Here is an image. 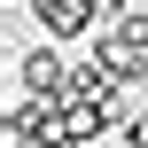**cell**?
<instances>
[{
    "mask_svg": "<svg viewBox=\"0 0 148 148\" xmlns=\"http://www.w3.org/2000/svg\"><path fill=\"white\" fill-rule=\"evenodd\" d=\"M62 148H101V140H62Z\"/></svg>",
    "mask_w": 148,
    "mask_h": 148,
    "instance_id": "obj_6",
    "label": "cell"
},
{
    "mask_svg": "<svg viewBox=\"0 0 148 148\" xmlns=\"http://www.w3.org/2000/svg\"><path fill=\"white\" fill-rule=\"evenodd\" d=\"M94 47H101V55H109V62H117V70L133 78V86L148 78V16H125V23H101V31H94Z\"/></svg>",
    "mask_w": 148,
    "mask_h": 148,
    "instance_id": "obj_2",
    "label": "cell"
},
{
    "mask_svg": "<svg viewBox=\"0 0 148 148\" xmlns=\"http://www.w3.org/2000/svg\"><path fill=\"white\" fill-rule=\"evenodd\" d=\"M31 8H39V0H31Z\"/></svg>",
    "mask_w": 148,
    "mask_h": 148,
    "instance_id": "obj_7",
    "label": "cell"
},
{
    "mask_svg": "<svg viewBox=\"0 0 148 148\" xmlns=\"http://www.w3.org/2000/svg\"><path fill=\"white\" fill-rule=\"evenodd\" d=\"M117 140H125V148H148V101H140V109H125V125H117Z\"/></svg>",
    "mask_w": 148,
    "mask_h": 148,
    "instance_id": "obj_4",
    "label": "cell"
},
{
    "mask_svg": "<svg viewBox=\"0 0 148 148\" xmlns=\"http://www.w3.org/2000/svg\"><path fill=\"white\" fill-rule=\"evenodd\" d=\"M94 16H101V23H125V16H133V0H94Z\"/></svg>",
    "mask_w": 148,
    "mask_h": 148,
    "instance_id": "obj_5",
    "label": "cell"
},
{
    "mask_svg": "<svg viewBox=\"0 0 148 148\" xmlns=\"http://www.w3.org/2000/svg\"><path fill=\"white\" fill-rule=\"evenodd\" d=\"M31 23H39V39H62V47H78L86 31H101L94 0H39V8H31Z\"/></svg>",
    "mask_w": 148,
    "mask_h": 148,
    "instance_id": "obj_3",
    "label": "cell"
},
{
    "mask_svg": "<svg viewBox=\"0 0 148 148\" xmlns=\"http://www.w3.org/2000/svg\"><path fill=\"white\" fill-rule=\"evenodd\" d=\"M16 94H47V101L70 94V55H62V39H31V47L16 55Z\"/></svg>",
    "mask_w": 148,
    "mask_h": 148,
    "instance_id": "obj_1",
    "label": "cell"
}]
</instances>
